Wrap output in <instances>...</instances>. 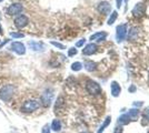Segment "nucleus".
Wrapping results in <instances>:
<instances>
[{"label": "nucleus", "instance_id": "2eb2a0df", "mask_svg": "<svg viewBox=\"0 0 149 133\" xmlns=\"http://www.w3.org/2000/svg\"><path fill=\"white\" fill-rule=\"evenodd\" d=\"M120 91H121V88L118 83L116 81H112L111 82V94L113 96H118L120 94Z\"/></svg>", "mask_w": 149, "mask_h": 133}, {"label": "nucleus", "instance_id": "39448f33", "mask_svg": "<svg viewBox=\"0 0 149 133\" xmlns=\"http://www.w3.org/2000/svg\"><path fill=\"white\" fill-rule=\"evenodd\" d=\"M22 9H24V7L21 3H19V2H16V3H13V5H10V6L7 8V14L8 16H15V14H18L22 11Z\"/></svg>", "mask_w": 149, "mask_h": 133}, {"label": "nucleus", "instance_id": "9d476101", "mask_svg": "<svg viewBox=\"0 0 149 133\" xmlns=\"http://www.w3.org/2000/svg\"><path fill=\"white\" fill-rule=\"evenodd\" d=\"M98 11L102 14H108V13L111 11V6L109 2L107 1H101L99 5H98Z\"/></svg>", "mask_w": 149, "mask_h": 133}, {"label": "nucleus", "instance_id": "f3484780", "mask_svg": "<svg viewBox=\"0 0 149 133\" xmlns=\"http://www.w3.org/2000/svg\"><path fill=\"white\" fill-rule=\"evenodd\" d=\"M85 69L89 71V72H93V71L97 69V64L93 62V61H86L85 62Z\"/></svg>", "mask_w": 149, "mask_h": 133}, {"label": "nucleus", "instance_id": "0eeeda50", "mask_svg": "<svg viewBox=\"0 0 149 133\" xmlns=\"http://www.w3.org/2000/svg\"><path fill=\"white\" fill-rule=\"evenodd\" d=\"M28 22H29V19L26 17L25 14H20V16H18V17L15 19V25H16L18 29L25 28L26 25H28Z\"/></svg>", "mask_w": 149, "mask_h": 133}, {"label": "nucleus", "instance_id": "f704fd0d", "mask_svg": "<svg viewBox=\"0 0 149 133\" xmlns=\"http://www.w3.org/2000/svg\"><path fill=\"white\" fill-rule=\"evenodd\" d=\"M148 76H149V73H148Z\"/></svg>", "mask_w": 149, "mask_h": 133}, {"label": "nucleus", "instance_id": "7ed1b4c3", "mask_svg": "<svg viewBox=\"0 0 149 133\" xmlns=\"http://www.w3.org/2000/svg\"><path fill=\"white\" fill-rule=\"evenodd\" d=\"M86 90L89 94L91 95H99L101 94V88L98 83L93 80H88L86 82Z\"/></svg>", "mask_w": 149, "mask_h": 133}, {"label": "nucleus", "instance_id": "a878e982", "mask_svg": "<svg viewBox=\"0 0 149 133\" xmlns=\"http://www.w3.org/2000/svg\"><path fill=\"white\" fill-rule=\"evenodd\" d=\"M74 54H77V49L76 48H71V49H69L68 51V56L69 57H72Z\"/></svg>", "mask_w": 149, "mask_h": 133}, {"label": "nucleus", "instance_id": "6e6552de", "mask_svg": "<svg viewBox=\"0 0 149 133\" xmlns=\"http://www.w3.org/2000/svg\"><path fill=\"white\" fill-rule=\"evenodd\" d=\"M11 49H13V51H15L17 54H25V52H26L25 44L21 43V42H19V41L13 42V44H11Z\"/></svg>", "mask_w": 149, "mask_h": 133}, {"label": "nucleus", "instance_id": "9b49d317", "mask_svg": "<svg viewBox=\"0 0 149 133\" xmlns=\"http://www.w3.org/2000/svg\"><path fill=\"white\" fill-rule=\"evenodd\" d=\"M63 108H65V98L62 95H60V96H58L56 103H55V112H56V114L60 113L63 110Z\"/></svg>", "mask_w": 149, "mask_h": 133}, {"label": "nucleus", "instance_id": "c85d7f7f", "mask_svg": "<svg viewBox=\"0 0 149 133\" xmlns=\"http://www.w3.org/2000/svg\"><path fill=\"white\" fill-rule=\"evenodd\" d=\"M145 118L149 121V109H147V110L145 111Z\"/></svg>", "mask_w": 149, "mask_h": 133}, {"label": "nucleus", "instance_id": "4468645a", "mask_svg": "<svg viewBox=\"0 0 149 133\" xmlns=\"http://www.w3.org/2000/svg\"><path fill=\"white\" fill-rule=\"evenodd\" d=\"M138 34H139V30L137 29L136 27L131 28L129 33H128V40H129V41H135V40H137V38H138Z\"/></svg>", "mask_w": 149, "mask_h": 133}, {"label": "nucleus", "instance_id": "dca6fc26", "mask_svg": "<svg viewBox=\"0 0 149 133\" xmlns=\"http://www.w3.org/2000/svg\"><path fill=\"white\" fill-rule=\"evenodd\" d=\"M106 37H107V33H106V32H97V33H95V34H93V36L90 37V40H91V41H93V40L100 41V40H104Z\"/></svg>", "mask_w": 149, "mask_h": 133}, {"label": "nucleus", "instance_id": "bb28decb", "mask_svg": "<svg viewBox=\"0 0 149 133\" xmlns=\"http://www.w3.org/2000/svg\"><path fill=\"white\" fill-rule=\"evenodd\" d=\"M85 42H86V39H81L80 41H78V42H77L76 45H77V47H81V45H84V44H85Z\"/></svg>", "mask_w": 149, "mask_h": 133}, {"label": "nucleus", "instance_id": "423d86ee", "mask_svg": "<svg viewBox=\"0 0 149 133\" xmlns=\"http://www.w3.org/2000/svg\"><path fill=\"white\" fill-rule=\"evenodd\" d=\"M127 36V25H120L117 27V34H116V38L118 42H121Z\"/></svg>", "mask_w": 149, "mask_h": 133}, {"label": "nucleus", "instance_id": "7c9ffc66", "mask_svg": "<svg viewBox=\"0 0 149 133\" xmlns=\"http://www.w3.org/2000/svg\"><path fill=\"white\" fill-rule=\"evenodd\" d=\"M0 34H2V28H1V25H0Z\"/></svg>", "mask_w": 149, "mask_h": 133}, {"label": "nucleus", "instance_id": "412c9836", "mask_svg": "<svg viewBox=\"0 0 149 133\" xmlns=\"http://www.w3.org/2000/svg\"><path fill=\"white\" fill-rule=\"evenodd\" d=\"M129 121H130V120H129L128 115H127V114H124V115H121V116L119 118L118 123H120V124H126V123H128Z\"/></svg>", "mask_w": 149, "mask_h": 133}, {"label": "nucleus", "instance_id": "a211bd4d", "mask_svg": "<svg viewBox=\"0 0 149 133\" xmlns=\"http://www.w3.org/2000/svg\"><path fill=\"white\" fill-rule=\"evenodd\" d=\"M138 114H139V110L138 109H132V110H129V112L127 113V115H128L129 120H135L138 116Z\"/></svg>", "mask_w": 149, "mask_h": 133}, {"label": "nucleus", "instance_id": "f03ea898", "mask_svg": "<svg viewBox=\"0 0 149 133\" xmlns=\"http://www.w3.org/2000/svg\"><path fill=\"white\" fill-rule=\"evenodd\" d=\"M39 108H40V102L38 100H27L22 103L20 110L24 113H31V112L38 110Z\"/></svg>", "mask_w": 149, "mask_h": 133}, {"label": "nucleus", "instance_id": "20e7f679", "mask_svg": "<svg viewBox=\"0 0 149 133\" xmlns=\"http://www.w3.org/2000/svg\"><path fill=\"white\" fill-rule=\"evenodd\" d=\"M52 100H54V90L52 89L45 90L42 95H41V104L44 107H46V108H48L50 104H51Z\"/></svg>", "mask_w": 149, "mask_h": 133}, {"label": "nucleus", "instance_id": "473e14b6", "mask_svg": "<svg viewBox=\"0 0 149 133\" xmlns=\"http://www.w3.org/2000/svg\"><path fill=\"white\" fill-rule=\"evenodd\" d=\"M126 2H128V0H126Z\"/></svg>", "mask_w": 149, "mask_h": 133}, {"label": "nucleus", "instance_id": "c9c22d12", "mask_svg": "<svg viewBox=\"0 0 149 133\" xmlns=\"http://www.w3.org/2000/svg\"><path fill=\"white\" fill-rule=\"evenodd\" d=\"M148 133H149V132H148Z\"/></svg>", "mask_w": 149, "mask_h": 133}, {"label": "nucleus", "instance_id": "ddd939ff", "mask_svg": "<svg viewBox=\"0 0 149 133\" xmlns=\"http://www.w3.org/2000/svg\"><path fill=\"white\" fill-rule=\"evenodd\" d=\"M132 13L136 17L143 16V13H145V6H143V3H137L136 6L134 7V9H132Z\"/></svg>", "mask_w": 149, "mask_h": 133}, {"label": "nucleus", "instance_id": "5701e85b", "mask_svg": "<svg viewBox=\"0 0 149 133\" xmlns=\"http://www.w3.org/2000/svg\"><path fill=\"white\" fill-rule=\"evenodd\" d=\"M110 120H111V119H110V118H109V116H108V118H107V119H106L105 123H104V124H102V127H100V130H99V131H98V133H101V132H102V131H104V130H105V127H107V125H108V124H109V123H110Z\"/></svg>", "mask_w": 149, "mask_h": 133}, {"label": "nucleus", "instance_id": "c756f323", "mask_svg": "<svg viewBox=\"0 0 149 133\" xmlns=\"http://www.w3.org/2000/svg\"><path fill=\"white\" fill-rule=\"evenodd\" d=\"M121 2H123V0H117V8L121 7Z\"/></svg>", "mask_w": 149, "mask_h": 133}, {"label": "nucleus", "instance_id": "2f4dec72", "mask_svg": "<svg viewBox=\"0 0 149 133\" xmlns=\"http://www.w3.org/2000/svg\"><path fill=\"white\" fill-rule=\"evenodd\" d=\"M81 133H90V132H87V131H85V132H81Z\"/></svg>", "mask_w": 149, "mask_h": 133}, {"label": "nucleus", "instance_id": "6ab92c4d", "mask_svg": "<svg viewBox=\"0 0 149 133\" xmlns=\"http://www.w3.org/2000/svg\"><path fill=\"white\" fill-rule=\"evenodd\" d=\"M51 129L54 130V131H56V132H58V131H60V129H61V122L59 120H54L52 121V123H51Z\"/></svg>", "mask_w": 149, "mask_h": 133}, {"label": "nucleus", "instance_id": "aec40b11", "mask_svg": "<svg viewBox=\"0 0 149 133\" xmlns=\"http://www.w3.org/2000/svg\"><path fill=\"white\" fill-rule=\"evenodd\" d=\"M117 16H118V13H117V11H113V12L110 14V17H109V19H108V25H112L115 21H116V19H117Z\"/></svg>", "mask_w": 149, "mask_h": 133}, {"label": "nucleus", "instance_id": "f257e3e1", "mask_svg": "<svg viewBox=\"0 0 149 133\" xmlns=\"http://www.w3.org/2000/svg\"><path fill=\"white\" fill-rule=\"evenodd\" d=\"M15 90H16V87L13 84H6V85L1 87L0 88V99L2 101L8 102L13 98Z\"/></svg>", "mask_w": 149, "mask_h": 133}, {"label": "nucleus", "instance_id": "b1692460", "mask_svg": "<svg viewBox=\"0 0 149 133\" xmlns=\"http://www.w3.org/2000/svg\"><path fill=\"white\" fill-rule=\"evenodd\" d=\"M10 36H11L13 38H24V37H25V34H24V33H20V32H11Z\"/></svg>", "mask_w": 149, "mask_h": 133}, {"label": "nucleus", "instance_id": "f8f14e48", "mask_svg": "<svg viewBox=\"0 0 149 133\" xmlns=\"http://www.w3.org/2000/svg\"><path fill=\"white\" fill-rule=\"evenodd\" d=\"M29 48H30L31 50L33 51H44L45 50V44L42 42H39V41H29Z\"/></svg>", "mask_w": 149, "mask_h": 133}, {"label": "nucleus", "instance_id": "cd10ccee", "mask_svg": "<svg viewBox=\"0 0 149 133\" xmlns=\"http://www.w3.org/2000/svg\"><path fill=\"white\" fill-rule=\"evenodd\" d=\"M42 133H50V127L49 125H45L42 129Z\"/></svg>", "mask_w": 149, "mask_h": 133}, {"label": "nucleus", "instance_id": "1a4fd4ad", "mask_svg": "<svg viewBox=\"0 0 149 133\" xmlns=\"http://www.w3.org/2000/svg\"><path fill=\"white\" fill-rule=\"evenodd\" d=\"M97 49H98V47H97L96 43H89L82 49V54H85V56H91V54L97 52Z\"/></svg>", "mask_w": 149, "mask_h": 133}, {"label": "nucleus", "instance_id": "4be33fe9", "mask_svg": "<svg viewBox=\"0 0 149 133\" xmlns=\"http://www.w3.org/2000/svg\"><path fill=\"white\" fill-rule=\"evenodd\" d=\"M81 68H82V64L80 62H74L71 64V69L74 71H79V70H81Z\"/></svg>", "mask_w": 149, "mask_h": 133}, {"label": "nucleus", "instance_id": "393cba45", "mask_svg": "<svg viewBox=\"0 0 149 133\" xmlns=\"http://www.w3.org/2000/svg\"><path fill=\"white\" fill-rule=\"evenodd\" d=\"M51 44L55 45V47H57V48H59V49H65V48H66L63 44L59 43V42H56V41H51Z\"/></svg>", "mask_w": 149, "mask_h": 133}, {"label": "nucleus", "instance_id": "72a5a7b5", "mask_svg": "<svg viewBox=\"0 0 149 133\" xmlns=\"http://www.w3.org/2000/svg\"><path fill=\"white\" fill-rule=\"evenodd\" d=\"M1 1H3V0H0V2H1Z\"/></svg>", "mask_w": 149, "mask_h": 133}]
</instances>
